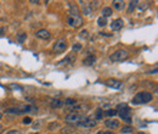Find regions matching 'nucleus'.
Wrapping results in <instances>:
<instances>
[{"mask_svg": "<svg viewBox=\"0 0 158 134\" xmlns=\"http://www.w3.org/2000/svg\"><path fill=\"white\" fill-rule=\"evenodd\" d=\"M37 106L34 105H21L17 107H11V109H6V113H12V115H26V113H35L37 112Z\"/></svg>", "mask_w": 158, "mask_h": 134, "instance_id": "f257e3e1", "label": "nucleus"}, {"mask_svg": "<svg viewBox=\"0 0 158 134\" xmlns=\"http://www.w3.org/2000/svg\"><path fill=\"white\" fill-rule=\"evenodd\" d=\"M153 95L150 91H140L133 98V105H140V104H147L152 101Z\"/></svg>", "mask_w": 158, "mask_h": 134, "instance_id": "f03ea898", "label": "nucleus"}, {"mask_svg": "<svg viewBox=\"0 0 158 134\" xmlns=\"http://www.w3.org/2000/svg\"><path fill=\"white\" fill-rule=\"evenodd\" d=\"M118 109L120 111H117V115H119V117L127 123H132V115H130V109L128 105L125 104H120L118 105Z\"/></svg>", "mask_w": 158, "mask_h": 134, "instance_id": "7ed1b4c3", "label": "nucleus"}, {"mask_svg": "<svg viewBox=\"0 0 158 134\" xmlns=\"http://www.w3.org/2000/svg\"><path fill=\"white\" fill-rule=\"evenodd\" d=\"M128 57H129V52L127 50H123V49L117 50L109 55V60H111L112 62H122V61H124V60H127Z\"/></svg>", "mask_w": 158, "mask_h": 134, "instance_id": "20e7f679", "label": "nucleus"}, {"mask_svg": "<svg viewBox=\"0 0 158 134\" xmlns=\"http://www.w3.org/2000/svg\"><path fill=\"white\" fill-rule=\"evenodd\" d=\"M86 117H84V115H81V113H78V112H71L70 115H67L65 117V121L67 123H75L78 124L80 123L81 121H84Z\"/></svg>", "mask_w": 158, "mask_h": 134, "instance_id": "39448f33", "label": "nucleus"}, {"mask_svg": "<svg viewBox=\"0 0 158 134\" xmlns=\"http://www.w3.org/2000/svg\"><path fill=\"white\" fill-rule=\"evenodd\" d=\"M67 48V42L65 38H60L55 42V45H54V52H57V54H61Z\"/></svg>", "mask_w": 158, "mask_h": 134, "instance_id": "423d86ee", "label": "nucleus"}, {"mask_svg": "<svg viewBox=\"0 0 158 134\" xmlns=\"http://www.w3.org/2000/svg\"><path fill=\"white\" fill-rule=\"evenodd\" d=\"M67 22H68V24H70L71 27H73V28H78V27H80L81 24H83V17L71 15L70 17H68Z\"/></svg>", "mask_w": 158, "mask_h": 134, "instance_id": "0eeeda50", "label": "nucleus"}, {"mask_svg": "<svg viewBox=\"0 0 158 134\" xmlns=\"http://www.w3.org/2000/svg\"><path fill=\"white\" fill-rule=\"evenodd\" d=\"M80 127H85V128H94L96 126V121L94 118H85L84 121H81L80 123H78Z\"/></svg>", "mask_w": 158, "mask_h": 134, "instance_id": "6e6552de", "label": "nucleus"}, {"mask_svg": "<svg viewBox=\"0 0 158 134\" xmlns=\"http://www.w3.org/2000/svg\"><path fill=\"white\" fill-rule=\"evenodd\" d=\"M105 83H106V85L111 87V88H113V89H120L122 85H123L122 82L118 79H107Z\"/></svg>", "mask_w": 158, "mask_h": 134, "instance_id": "1a4fd4ad", "label": "nucleus"}, {"mask_svg": "<svg viewBox=\"0 0 158 134\" xmlns=\"http://www.w3.org/2000/svg\"><path fill=\"white\" fill-rule=\"evenodd\" d=\"M105 126L109 129H116L119 127V121H117L114 118H111V119H107L105 121Z\"/></svg>", "mask_w": 158, "mask_h": 134, "instance_id": "9d476101", "label": "nucleus"}, {"mask_svg": "<svg viewBox=\"0 0 158 134\" xmlns=\"http://www.w3.org/2000/svg\"><path fill=\"white\" fill-rule=\"evenodd\" d=\"M123 24H124V21H123L122 18H117V20H114V21L111 23V28L113 31H119L122 27H123Z\"/></svg>", "mask_w": 158, "mask_h": 134, "instance_id": "9b49d317", "label": "nucleus"}, {"mask_svg": "<svg viewBox=\"0 0 158 134\" xmlns=\"http://www.w3.org/2000/svg\"><path fill=\"white\" fill-rule=\"evenodd\" d=\"M35 36L40 39H49L51 37V34L49 33V31H46V29H39L37 33H35Z\"/></svg>", "mask_w": 158, "mask_h": 134, "instance_id": "f8f14e48", "label": "nucleus"}, {"mask_svg": "<svg viewBox=\"0 0 158 134\" xmlns=\"http://www.w3.org/2000/svg\"><path fill=\"white\" fill-rule=\"evenodd\" d=\"M112 4H113V8L116 10H118V11H120V10H123L125 8V3L123 1V0H114Z\"/></svg>", "mask_w": 158, "mask_h": 134, "instance_id": "ddd939ff", "label": "nucleus"}, {"mask_svg": "<svg viewBox=\"0 0 158 134\" xmlns=\"http://www.w3.org/2000/svg\"><path fill=\"white\" fill-rule=\"evenodd\" d=\"M65 105L63 100H60V99H54L51 101V107L52 109H60V107H62Z\"/></svg>", "mask_w": 158, "mask_h": 134, "instance_id": "4468645a", "label": "nucleus"}, {"mask_svg": "<svg viewBox=\"0 0 158 134\" xmlns=\"http://www.w3.org/2000/svg\"><path fill=\"white\" fill-rule=\"evenodd\" d=\"M80 4H83V12L84 15H90L93 12V9L90 6V3H84V1H80Z\"/></svg>", "mask_w": 158, "mask_h": 134, "instance_id": "2eb2a0df", "label": "nucleus"}, {"mask_svg": "<svg viewBox=\"0 0 158 134\" xmlns=\"http://www.w3.org/2000/svg\"><path fill=\"white\" fill-rule=\"evenodd\" d=\"M95 61H96V57L94 55H89L86 59H84L83 64H84V66H91L95 64Z\"/></svg>", "mask_w": 158, "mask_h": 134, "instance_id": "dca6fc26", "label": "nucleus"}, {"mask_svg": "<svg viewBox=\"0 0 158 134\" xmlns=\"http://www.w3.org/2000/svg\"><path fill=\"white\" fill-rule=\"evenodd\" d=\"M70 9H71V13L73 16H79V9L75 4H70Z\"/></svg>", "mask_w": 158, "mask_h": 134, "instance_id": "f3484780", "label": "nucleus"}, {"mask_svg": "<svg viewBox=\"0 0 158 134\" xmlns=\"http://www.w3.org/2000/svg\"><path fill=\"white\" fill-rule=\"evenodd\" d=\"M101 13H102V17H109L113 13V11H112V9L111 8H104L102 9V11H101Z\"/></svg>", "mask_w": 158, "mask_h": 134, "instance_id": "a211bd4d", "label": "nucleus"}, {"mask_svg": "<svg viewBox=\"0 0 158 134\" xmlns=\"http://www.w3.org/2000/svg\"><path fill=\"white\" fill-rule=\"evenodd\" d=\"M63 103H65V105H66V106H77V104H78L77 100H75V99H72V98L66 99Z\"/></svg>", "mask_w": 158, "mask_h": 134, "instance_id": "6ab92c4d", "label": "nucleus"}, {"mask_svg": "<svg viewBox=\"0 0 158 134\" xmlns=\"http://www.w3.org/2000/svg\"><path fill=\"white\" fill-rule=\"evenodd\" d=\"M105 116H108V117H112V116H116L117 115V110H113V109H108L104 112Z\"/></svg>", "mask_w": 158, "mask_h": 134, "instance_id": "aec40b11", "label": "nucleus"}, {"mask_svg": "<svg viewBox=\"0 0 158 134\" xmlns=\"http://www.w3.org/2000/svg\"><path fill=\"white\" fill-rule=\"evenodd\" d=\"M97 24H99L100 27H105V26L107 24V20H106L105 17H102V16L99 17V18H97Z\"/></svg>", "mask_w": 158, "mask_h": 134, "instance_id": "412c9836", "label": "nucleus"}, {"mask_svg": "<svg viewBox=\"0 0 158 134\" xmlns=\"http://www.w3.org/2000/svg\"><path fill=\"white\" fill-rule=\"evenodd\" d=\"M26 38H27V34L26 33H18L17 34V40H18V43H23L24 40H26Z\"/></svg>", "mask_w": 158, "mask_h": 134, "instance_id": "4be33fe9", "label": "nucleus"}, {"mask_svg": "<svg viewBox=\"0 0 158 134\" xmlns=\"http://www.w3.org/2000/svg\"><path fill=\"white\" fill-rule=\"evenodd\" d=\"M137 4H139V1H136V0H135V1H130V3H129V9H128V12H129V13L132 12V11L136 8V5H137Z\"/></svg>", "mask_w": 158, "mask_h": 134, "instance_id": "5701e85b", "label": "nucleus"}, {"mask_svg": "<svg viewBox=\"0 0 158 134\" xmlns=\"http://www.w3.org/2000/svg\"><path fill=\"white\" fill-rule=\"evenodd\" d=\"M133 131H134V128H133L132 126H124V127L122 128V132H123V133H132Z\"/></svg>", "mask_w": 158, "mask_h": 134, "instance_id": "b1692460", "label": "nucleus"}, {"mask_svg": "<svg viewBox=\"0 0 158 134\" xmlns=\"http://www.w3.org/2000/svg\"><path fill=\"white\" fill-rule=\"evenodd\" d=\"M102 113H104V111H102L101 109H99L97 111H96V116L94 119H101L102 118Z\"/></svg>", "mask_w": 158, "mask_h": 134, "instance_id": "393cba45", "label": "nucleus"}, {"mask_svg": "<svg viewBox=\"0 0 158 134\" xmlns=\"http://www.w3.org/2000/svg\"><path fill=\"white\" fill-rule=\"evenodd\" d=\"M22 123H23V124H31V123H32V118H31V117H24V118L22 119Z\"/></svg>", "mask_w": 158, "mask_h": 134, "instance_id": "a878e982", "label": "nucleus"}, {"mask_svg": "<svg viewBox=\"0 0 158 134\" xmlns=\"http://www.w3.org/2000/svg\"><path fill=\"white\" fill-rule=\"evenodd\" d=\"M80 49H81V45H80V44H74V45H73V50H74V51H79Z\"/></svg>", "mask_w": 158, "mask_h": 134, "instance_id": "bb28decb", "label": "nucleus"}, {"mask_svg": "<svg viewBox=\"0 0 158 134\" xmlns=\"http://www.w3.org/2000/svg\"><path fill=\"white\" fill-rule=\"evenodd\" d=\"M6 134H21V132L19 131H17V129H11V131H9Z\"/></svg>", "mask_w": 158, "mask_h": 134, "instance_id": "cd10ccee", "label": "nucleus"}, {"mask_svg": "<svg viewBox=\"0 0 158 134\" xmlns=\"http://www.w3.org/2000/svg\"><path fill=\"white\" fill-rule=\"evenodd\" d=\"M88 37V32L86 31H81L80 32V38H86Z\"/></svg>", "mask_w": 158, "mask_h": 134, "instance_id": "c85d7f7f", "label": "nucleus"}, {"mask_svg": "<svg viewBox=\"0 0 158 134\" xmlns=\"http://www.w3.org/2000/svg\"><path fill=\"white\" fill-rule=\"evenodd\" d=\"M148 73H150V75H156V73H157V68H155L153 71H152V70L148 71Z\"/></svg>", "mask_w": 158, "mask_h": 134, "instance_id": "c756f323", "label": "nucleus"}, {"mask_svg": "<svg viewBox=\"0 0 158 134\" xmlns=\"http://www.w3.org/2000/svg\"><path fill=\"white\" fill-rule=\"evenodd\" d=\"M31 3H32V4H39L38 0H37V1H34V0H31Z\"/></svg>", "mask_w": 158, "mask_h": 134, "instance_id": "7c9ffc66", "label": "nucleus"}, {"mask_svg": "<svg viewBox=\"0 0 158 134\" xmlns=\"http://www.w3.org/2000/svg\"><path fill=\"white\" fill-rule=\"evenodd\" d=\"M104 134H114V133H113V132H105Z\"/></svg>", "mask_w": 158, "mask_h": 134, "instance_id": "2f4dec72", "label": "nucleus"}, {"mask_svg": "<svg viewBox=\"0 0 158 134\" xmlns=\"http://www.w3.org/2000/svg\"><path fill=\"white\" fill-rule=\"evenodd\" d=\"M3 129H4V127H3V126H1V124H0V132H1V131H3Z\"/></svg>", "mask_w": 158, "mask_h": 134, "instance_id": "473e14b6", "label": "nucleus"}, {"mask_svg": "<svg viewBox=\"0 0 158 134\" xmlns=\"http://www.w3.org/2000/svg\"><path fill=\"white\" fill-rule=\"evenodd\" d=\"M1 117H3V113H1V112H0V119H1Z\"/></svg>", "mask_w": 158, "mask_h": 134, "instance_id": "72a5a7b5", "label": "nucleus"}, {"mask_svg": "<svg viewBox=\"0 0 158 134\" xmlns=\"http://www.w3.org/2000/svg\"><path fill=\"white\" fill-rule=\"evenodd\" d=\"M141 134H142V133H141Z\"/></svg>", "mask_w": 158, "mask_h": 134, "instance_id": "f704fd0d", "label": "nucleus"}]
</instances>
